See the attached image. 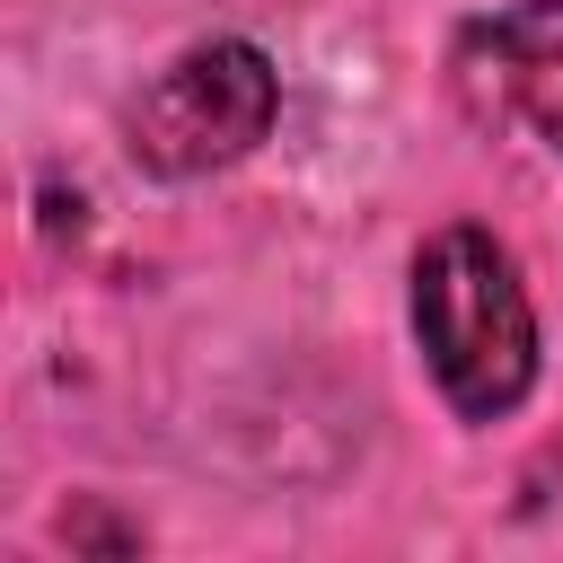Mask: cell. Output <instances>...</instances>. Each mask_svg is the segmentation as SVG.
I'll list each match as a JSON object with an SVG mask.
<instances>
[{
    "label": "cell",
    "mask_w": 563,
    "mask_h": 563,
    "mask_svg": "<svg viewBox=\"0 0 563 563\" xmlns=\"http://www.w3.org/2000/svg\"><path fill=\"white\" fill-rule=\"evenodd\" d=\"M457 79L484 114L528 123L545 150H563V0H510L457 44Z\"/></svg>",
    "instance_id": "3957f363"
},
{
    "label": "cell",
    "mask_w": 563,
    "mask_h": 563,
    "mask_svg": "<svg viewBox=\"0 0 563 563\" xmlns=\"http://www.w3.org/2000/svg\"><path fill=\"white\" fill-rule=\"evenodd\" d=\"M413 334L466 422H493L537 387V308L493 229L457 220L413 255Z\"/></svg>",
    "instance_id": "6da1fadb"
},
{
    "label": "cell",
    "mask_w": 563,
    "mask_h": 563,
    "mask_svg": "<svg viewBox=\"0 0 563 563\" xmlns=\"http://www.w3.org/2000/svg\"><path fill=\"white\" fill-rule=\"evenodd\" d=\"M282 114V79L255 44L211 35L194 53H176L123 114V141L150 176H211L229 158H246Z\"/></svg>",
    "instance_id": "7a4b0ae2"
}]
</instances>
